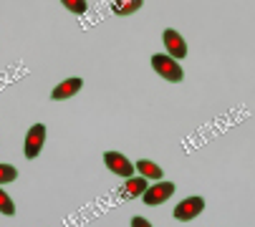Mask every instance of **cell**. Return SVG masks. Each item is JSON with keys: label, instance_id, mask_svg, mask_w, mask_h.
Returning a JSON list of instances; mask_svg holds the SVG:
<instances>
[{"label": "cell", "instance_id": "cell-1", "mask_svg": "<svg viewBox=\"0 0 255 227\" xmlns=\"http://www.w3.org/2000/svg\"><path fill=\"white\" fill-rule=\"evenodd\" d=\"M152 68L162 76L164 81H172V84H179L182 79H185V71H182V66L169 58L167 53H154L152 56Z\"/></svg>", "mask_w": 255, "mask_h": 227}, {"label": "cell", "instance_id": "cell-2", "mask_svg": "<svg viewBox=\"0 0 255 227\" xmlns=\"http://www.w3.org/2000/svg\"><path fill=\"white\" fill-rule=\"evenodd\" d=\"M43 141H46V126L43 124L30 126V131L25 134V146H23L25 159H35V157H38L41 149H43Z\"/></svg>", "mask_w": 255, "mask_h": 227}, {"label": "cell", "instance_id": "cell-3", "mask_svg": "<svg viewBox=\"0 0 255 227\" xmlns=\"http://www.w3.org/2000/svg\"><path fill=\"white\" fill-rule=\"evenodd\" d=\"M202 210H205V200H202V197H187V200H182V202L174 207L172 217L179 220V222H190V220H195Z\"/></svg>", "mask_w": 255, "mask_h": 227}, {"label": "cell", "instance_id": "cell-4", "mask_svg": "<svg viewBox=\"0 0 255 227\" xmlns=\"http://www.w3.org/2000/svg\"><path fill=\"white\" fill-rule=\"evenodd\" d=\"M162 41H164V48H167V56L179 61V58H185L187 56V43H185V38H182L177 30L167 28L164 35H162Z\"/></svg>", "mask_w": 255, "mask_h": 227}, {"label": "cell", "instance_id": "cell-5", "mask_svg": "<svg viewBox=\"0 0 255 227\" xmlns=\"http://www.w3.org/2000/svg\"><path fill=\"white\" fill-rule=\"evenodd\" d=\"M104 162H106L109 169H112L114 174H119V177H127V179L134 177V164H131L124 154H119V151H106Z\"/></svg>", "mask_w": 255, "mask_h": 227}, {"label": "cell", "instance_id": "cell-6", "mask_svg": "<svg viewBox=\"0 0 255 227\" xmlns=\"http://www.w3.org/2000/svg\"><path fill=\"white\" fill-rule=\"evenodd\" d=\"M174 195V182H157L154 187H149L147 192H144V205H162L164 200H169Z\"/></svg>", "mask_w": 255, "mask_h": 227}, {"label": "cell", "instance_id": "cell-7", "mask_svg": "<svg viewBox=\"0 0 255 227\" xmlns=\"http://www.w3.org/2000/svg\"><path fill=\"white\" fill-rule=\"evenodd\" d=\"M84 81L79 79V76H74V79H66L63 84H58L53 91H51V99L53 101H63V99H74L79 91H81Z\"/></svg>", "mask_w": 255, "mask_h": 227}, {"label": "cell", "instance_id": "cell-8", "mask_svg": "<svg viewBox=\"0 0 255 227\" xmlns=\"http://www.w3.org/2000/svg\"><path fill=\"white\" fill-rule=\"evenodd\" d=\"M136 169H139V174H141L144 179H154V184L164 177V172H162L154 162H149V159H139V162H136Z\"/></svg>", "mask_w": 255, "mask_h": 227}, {"label": "cell", "instance_id": "cell-9", "mask_svg": "<svg viewBox=\"0 0 255 227\" xmlns=\"http://www.w3.org/2000/svg\"><path fill=\"white\" fill-rule=\"evenodd\" d=\"M147 179H144V177H131V179H127V184L122 187V195L124 197H136V195H144V192H147Z\"/></svg>", "mask_w": 255, "mask_h": 227}, {"label": "cell", "instance_id": "cell-10", "mask_svg": "<svg viewBox=\"0 0 255 227\" xmlns=\"http://www.w3.org/2000/svg\"><path fill=\"white\" fill-rule=\"evenodd\" d=\"M139 8H141V0H114L112 3V10L117 15H129V13H134Z\"/></svg>", "mask_w": 255, "mask_h": 227}, {"label": "cell", "instance_id": "cell-11", "mask_svg": "<svg viewBox=\"0 0 255 227\" xmlns=\"http://www.w3.org/2000/svg\"><path fill=\"white\" fill-rule=\"evenodd\" d=\"M13 179H18V169L10 164H0V184H8Z\"/></svg>", "mask_w": 255, "mask_h": 227}, {"label": "cell", "instance_id": "cell-12", "mask_svg": "<svg viewBox=\"0 0 255 227\" xmlns=\"http://www.w3.org/2000/svg\"><path fill=\"white\" fill-rule=\"evenodd\" d=\"M63 8L66 10H71V13H86V8H89V3L86 0H63Z\"/></svg>", "mask_w": 255, "mask_h": 227}, {"label": "cell", "instance_id": "cell-13", "mask_svg": "<svg viewBox=\"0 0 255 227\" xmlns=\"http://www.w3.org/2000/svg\"><path fill=\"white\" fill-rule=\"evenodd\" d=\"M0 212L3 215H15V205H13V200L0 189Z\"/></svg>", "mask_w": 255, "mask_h": 227}, {"label": "cell", "instance_id": "cell-14", "mask_svg": "<svg viewBox=\"0 0 255 227\" xmlns=\"http://www.w3.org/2000/svg\"><path fill=\"white\" fill-rule=\"evenodd\" d=\"M131 227H152V222L144 220V217H134V220H131Z\"/></svg>", "mask_w": 255, "mask_h": 227}]
</instances>
